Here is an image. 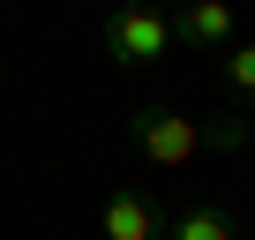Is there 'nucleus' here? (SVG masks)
Returning <instances> with one entry per match:
<instances>
[{
	"instance_id": "f257e3e1",
	"label": "nucleus",
	"mask_w": 255,
	"mask_h": 240,
	"mask_svg": "<svg viewBox=\"0 0 255 240\" xmlns=\"http://www.w3.org/2000/svg\"><path fill=\"white\" fill-rule=\"evenodd\" d=\"M128 143H135V158L158 165V173H188L210 150V128L188 120V113H173V105H135L128 113Z\"/></svg>"
},
{
	"instance_id": "f03ea898",
	"label": "nucleus",
	"mask_w": 255,
	"mask_h": 240,
	"mask_svg": "<svg viewBox=\"0 0 255 240\" xmlns=\"http://www.w3.org/2000/svg\"><path fill=\"white\" fill-rule=\"evenodd\" d=\"M98 45L120 68H150L158 53H173V23H165V8H150V0H120V8H105V23H98Z\"/></svg>"
},
{
	"instance_id": "7ed1b4c3",
	"label": "nucleus",
	"mask_w": 255,
	"mask_h": 240,
	"mask_svg": "<svg viewBox=\"0 0 255 240\" xmlns=\"http://www.w3.org/2000/svg\"><path fill=\"white\" fill-rule=\"evenodd\" d=\"M98 233L105 240H165V203L150 188H135V180H120L98 210Z\"/></svg>"
},
{
	"instance_id": "20e7f679",
	"label": "nucleus",
	"mask_w": 255,
	"mask_h": 240,
	"mask_svg": "<svg viewBox=\"0 0 255 240\" xmlns=\"http://www.w3.org/2000/svg\"><path fill=\"white\" fill-rule=\"evenodd\" d=\"M233 38H240L233 0H180V15H173V45H188V53H225Z\"/></svg>"
},
{
	"instance_id": "39448f33",
	"label": "nucleus",
	"mask_w": 255,
	"mask_h": 240,
	"mask_svg": "<svg viewBox=\"0 0 255 240\" xmlns=\"http://www.w3.org/2000/svg\"><path fill=\"white\" fill-rule=\"evenodd\" d=\"M165 240H233V210H218V203L165 210Z\"/></svg>"
},
{
	"instance_id": "423d86ee",
	"label": "nucleus",
	"mask_w": 255,
	"mask_h": 240,
	"mask_svg": "<svg viewBox=\"0 0 255 240\" xmlns=\"http://www.w3.org/2000/svg\"><path fill=\"white\" fill-rule=\"evenodd\" d=\"M225 83H233L240 113H255V38H233L225 45Z\"/></svg>"
},
{
	"instance_id": "0eeeda50",
	"label": "nucleus",
	"mask_w": 255,
	"mask_h": 240,
	"mask_svg": "<svg viewBox=\"0 0 255 240\" xmlns=\"http://www.w3.org/2000/svg\"><path fill=\"white\" fill-rule=\"evenodd\" d=\"M0 90H8V60H0Z\"/></svg>"
},
{
	"instance_id": "6e6552de",
	"label": "nucleus",
	"mask_w": 255,
	"mask_h": 240,
	"mask_svg": "<svg viewBox=\"0 0 255 240\" xmlns=\"http://www.w3.org/2000/svg\"><path fill=\"white\" fill-rule=\"evenodd\" d=\"M158 8H165V0H158ZM173 8H180V0H173Z\"/></svg>"
}]
</instances>
